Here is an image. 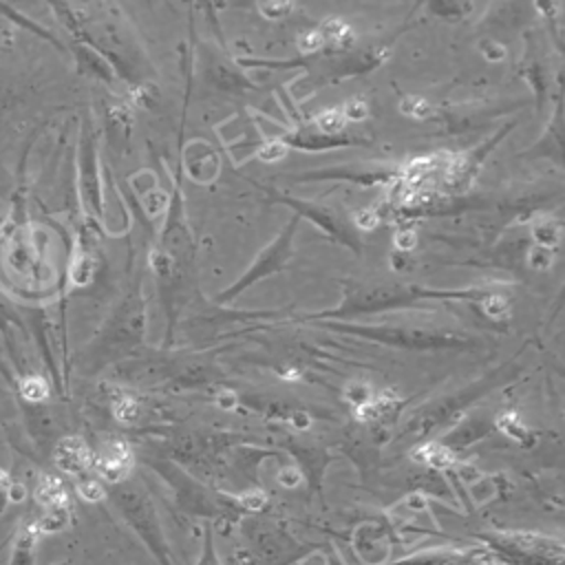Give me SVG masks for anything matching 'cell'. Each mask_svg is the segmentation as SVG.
<instances>
[{
    "mask_svg": "<svg viewBox=\"0 0 565 565\" xmlns=\"http://www.w3.org/2000/svg\"><path fill=\"white\" fill-rule=\"evenodd\" d=\"M113 415L121 424H135L139 419V415H141V404L132 395H119L113 402Z\"/></svg>",
    "mask_w": 565,
    "mask_h": 565,
    "instance_id": "obj_31",
    "label": "cell"
},
{
    "mask_svg": "<svg viewBox=\"0 0 565 565\" xmlns=\"http://www.w3.org/2000/svg\"><path fill=\"white\" fill-rule=\"evenodd\" d=\"M278 481H280L282 486H287V488H296V486L300 483V472H298L296 468H285V470H280V475H278Z\"/></svg>",
    "mask_w": 565,
    "mask_h": 565,
    "instance_id": "obj_46",
    "label": "cell"
},
{
    "mask_svg": "<svg viewBox=\"0 0 565 565\" xmlns=\"http://www.w3.org/2000/svg\"><path fill=\"white\" fill-rule=\"evenodd\" d=\"M494 287H466V289H430L413 282H342V300L338 307L322 309L318 313L302 316V322L311 320H338L353 322L362 316H375L395 309H430L435 302H479Z\"/></svg>",
    "mask_w": 565,
    "mask_h": 565,
    "instance_id": "obj_2",
    "label": "cell"
},
{
    "mask_svg": "<svg viewBox=\"0 0 565 565\" xmlns=\"http://www.w3.org/2000/svg\"><path fill=\"white\" fill-rule=\"evenodd\" d=\"M530 238L534 241V245L556 252L561 243V223L552 216H534L530 221Z\"/></svg>",
    "mask_w": 565,
    "mask_h": 565,
    "instance_id": "obj_22",
    "label": "cell"
},
{
    "mask_svg": "<svg viewBox=\"0 0 565 565\" xmlns=\"http://www.w3.org/2000/svg\"><path fill=\"white\" fill-rule=\"evenodd\" d=\"M40 501L51 510V508H64L66 503V492L64 486L55 477H44V481L38 488Z\"/></svg>",
    "mask_w": 565,
    "mask_h": 565,
    "instance_id": "obj_28",
    "label": "cell"
},
{
    "mask_svg": "<svg viewBox=\"0 0 565 565\" xmlns=\"http://www.w3.org/2000/svg\"><path fill=\"white\" fill-rule=\"evenodd\" d=\"M527 49L521 62V71L527 79V84L534 90L536 99V110H543L545 99H547V88H550V62H547V49L536 31H530L527 38Z\"/></svg>",
    "mask_w": 565,
    "mask_h": 565,
    "instance_id": "obj_13",
    "label": "cell"
},
{
    "mask_svg": "<svg viewBox=\"0 0 565 565\" xmlns=\"http://www.w3.org/2000/svg\"><path fill=\"white\" fill-rule=\"evenodd\" d=\"M256 154L263 161H278L285 154V146L278 139L276 141H265V146Z\"/></svg>",
    "mask_w": 565,
    "mask_h": 565,
    "instance_id": "obj_42",
    "label": "cell"
},
{
    "mask_svg": "<svg viewBox=\"0 0 565 565\" xmlns=\"http://www.w3.org/2000/svg\"><path fill=\"white\" fill-rule=\"evenodd\" d=\"M514 373V364L508 362L503 366H499L497 371H490L488 375H483L479 382H472L470 386L452 393V395H446L437 402H430L428 406H422V411H417L411 422L406 424V430L404 435H413V437H426L430 435L433 430H437L441 424L446 422H452L468 404H472L475 399H479L481 395H486L488 391H492L494 386L503 384L510 375Z\"/></svg>",
    "mask_w": 565,
    "mask_h": 565,
    "instance_id": "obj_6",
    "label": "cell"
},
{
    "mask_svg": "<svg viewBox=\"0 0 565 565\" xmlns=\"http://www.w3.org/2000/svg\"><path fill=\"white\" fill-rule=\"evenodd\" d=\"M309 324L369 340L382 347L406 349V351H444L466 349L475 344V338L463 331L433 329V327H406V324H362V322H338V320H311Z\"/></svg>",
    "mask_w": 565,
    "mask_h": 565,
    "instance_id": "obj_5",
    "label": "cell"
},
{
    "mask_svg": "<svg viewBox=\"0 0 565 565\" xmlns=\"http://www.w3.org/2000/svg\"><path fill=\"white\" fill-rule=\"evenodd\" d=\"M77 185L84 210L102 218L104 216V190L99 174V152H97V135L90 117L82 119L79 128V150H77Z\"/></svg>",
    "mask_w": 565,
    "mask_h": 565,
    "instance_id": "obj_9",
    "label": "cell"
},
{
    "mask_svg": "<svg viewBox=\"0 0 565 565\" xmlns=\"http://www.w3.org/2000/svg\"><path fill=\"white\" fill-rule=\"evenodd\" d=\"M71 51L75 55V62H77V71L82 75H90V77H97L106 84H113L115 82V73L110 68V64L99 55L95 53L90 46L82 44V42H75L71 44Z\"/></svg>",
    "mask_w": 565,
    "mask_h": 565,
    "instance_id": "obj_19",
    "label": "cell"
},
{
    "mask_svg": "<svg viewBox=\"0 0 565 565\" xmlns=\"http://www.w3.org/2000/svg\"><path fill=\"white\" fill-rule=\"evenodd\" d=\"M263 192H265V199L271 201V203H282L287 207L294 210V214L298 218H307L309 223H313L316 227L322 230L324 236H329L333 243L360 254L362 252V241H360V234L358 230L353 227V223L335 207L327 205V203H318V201H307V199H298V196H287L274 188H267V185H260L256 183Z\"/></svg>",
    "mask_w": 565,
    "mask_h": 565,
    "instance_id": "obj_8",
    "label": "cell"
},
{
    "mask_svg": "<svg viewBox=\"0 0 565 565\" xmlns=\"http://www.w3.org/2000/svg\"><path fill=\"white\" fill-rule=\"evenodd\" d=\"M55 466L66 475H82L93 466V452L82 437H62L53 450Z\"/></svg>",
    "mask_w": 565,
    "mask_h": 565,
    "instance_id": "obj_16",
    "label": "cell"
},
{
    "mask_svg": "<svg viewBox=\"0 0 565 565\" xmlns=\"http://www.w3.org/2000/svg\"><path fill=\"white\" fill-rule=\"evenodd\" d=\"M130 463H132V455L124 441H108L95 459L99 475L113 483L124 481V477L130 470Z\"/></svg>",
    "mask_w": 565,
    "mask_h": 565,
    "instance_id": "obj_18",
    "label": "cell"
},
{
    "mask_svg": "<svg viewBox=\"0 0 565 565\" xmlns=\"http://www.w3.org/2000/svg\"><path fill=\"white\" fill-rule=\"evenodd\" d=\"M340 113H342V117L347 119V124H349V121H364V119L369 117V106H366L364 99L353 97V99H349V102L340 108Z\"/></svg>",
    "mask_w": 565,
    "mask_h": 565,
    "instance_id": "obj_37",
    "label": "cell"
},
{
    "mask_svg": "<svg viewBox=\"0 0 565 565\" xmlns=\"http://www.w3.org/2000/svg\"><path fill=\"white\" fill-rule=\"evenodd\" d=\"M298 223H300V218L296 214H291L287 225L280 227V232L256 254V258L249 263V267L227 289H223L221 294L214 296V302L227 305V302L236 300L254 282L282 271L285 265L289 263V258L294 256V236H296Z\"/></svg>",
    "mask_w": 565,
    "mask_h": 565,
    "instance_id": "obj_7",
    "label": "cell"
},
{
    "mask_svg": "<svg viewBox=\"0 0 565 565\" xmlns=\"http://www.w3.org/2000/svg\"><path fill=\"white\" fill-rule=\"evenodd\" d=\"M51 9L73 40L99 53L110 64L115 77H121L128 88L150 82L152 66L117 7L51 4Z\"/></svg>",
    "mask_w": 565,
    "mask_h": 565,
    "instance_id": "obj_1",
    "label": "cell"
},
{
    "mask_svg": "<svg viewBox=\"0 0 565 565\" xmlns=\"http://www.w3.org/2000/svg\"><path fill=\"white\" fill-rule=\"evenodd\" d=\"M278 141L287 148H298V150H307V152H322V150H333V148H349V146H364L369 148L371 141L358 135H327L316 130L311 124H300L289 132H282L278 137Z\"/></svg>",
    "mask_w": 565,
    "mask_h": 565,
    "instance_id": "obj_11",
    "label": "cell"
},
{
    "mask_svg": "<svg viewBox=\"0 0 565 565\" xmlns=\"http://www.w3.org/2000/svg\"><path fill=\"white\" fill-rule=\"evenodd\" d=\"M516 126V121H508L503 124L501 130H497L490 139H486L483 143H479L477 148H470L461 154H450L444 166V177L441 183L448 190V194H463L466 188L472 183V177L479 172L483 159L490 154V150Z\"/></svg>",
    "mask_w": 565,
    "mask_h": 565,
    "instance_id": "obj_10",
    "label": "cell"
},
{
    "mask_svg": "<svg viewBox=\"0 0 565 565\" xmlns=\"http://www.w3.org/2000/svg\"><path fill=\"white\" fill-rule=\"evenodd\" d=\"M146 335V300L139 282H132L110 309L95 338L84 347L79 366L90 375L113 362L128 358Z\"/></svg>",
    "mask_w": 565,
    "mask_h": 565,
    "instance_id": "obj_4",
    "label": "cell"
},
{
    "mask_svg": "<svg viewBox=\"0 0 565 565\" xmlns=\"http://www.w3.org/2000/svg\"><path fill=\"white\" fill-rule=\"evenodd\" d=\"M322 49H324V38H322V33H320L318 26L307 29V31L300 33V38H298V51H300L302 57L316 55V53H320Z\"/></svg>",
    "mask_w": 565,
    "mask_h": 565,
    "instance_id": "obj_34",
    "label": "cell"
},
{
    "mask_svg": "<svg viewBox=\"0 0 565 565\" xmlns=\"http://www.w3.org/2000/svg\"><path fill=\"white\" fill-rule=\"evenodd\" d=\"M258 11L267 20H282L291 11V2H258Z\"/></svg>",
    "mask_w": 565,
    "mask_h": 565,
    "instance_id": "obj_40",
    "label": "cell"
},
{
    "mask_svg": "<svg viewBox=\"0 0 565 565\" xmlns=\"http://www.w3.org/2000/svg\"><path fill=\"white\" fill-rule=\"evenodd\" d=\"M377 221H380V212H377V210H371V207L360 210V212L353 214V227H355L358 232H369V230H373V227L377 225Z\"/></svg>",
    "mask_w": 565,
    "mask_h": 565,
    "instance_id": "obj_41",
    "label": "cell"
},
{
    "mask_svg": "<svg viewBox=\"0 0 565 565\" xmlns=\"http://www.w3.org/2000/svg\"><path fill=\"white\" fill-rule=\"evenodd\" d=\"M479 307L490 320H508L510 316V300L497 289H492L483 300H479Z\"/></svg>",
    "mask_w": 565,
    "mask_h": 565,
    "instance_id": "obj_27",
    "label": "cell"
},
{
    "mask_svg": "<svg viewBox=\"0 0 565 565\" xmlns=\"http://www.w3.org/2000/svg\"><path fill=\"white\" fill-rule=\"evenodd\" d=\"M201 75L203 79L214 86L216 90L221 93H234V95H241V93H247V90H254L256 86L247 79V75L236 68V62H227L223 60L218 53H203V68H201Z\"/></svg>",
    "mask_w": 565,
    "mask_h": 565,
    "instance_id": "obj_14",
    "label": "cell"
},
{
    "mask_svg": "<svg viewBox=\"0 0 565 565\" xmlns=\"http://www.w3.org/2000/svg\"><path fill=\"white\" fill-rule=\"evenodd\" d=\"M311 126H313L316 130H320V132H327V135H340V132H344V128H347V119L342 117L340 108H329V110H322V113L313 119Z\"/></svg>",
    "mask_w": 565,
    "mask_h": 565,
    "instance_id": "obj_30",
    "label": "cell"
},
{
    "mask_svg": "<svg viewBox=\"0 0 565 565\" xmlns=\"http://www.w3.org/2000/svg\"><path fill=\"white\" fill-rule=\"evenodd\" d=\"M413 457L435 470H446L455 463V452L439 441H424L413 450Z\"/></svg>",
    "mask_w": 565,
    "mask_h": 565,
    "instance_id": "obj_21",
    "label": "cell"
},
{
    "mask_svg": "<svg viewBox=\"0 0 565 565\" xmlns=\"http://www.w3.org/2000/svg\"><path fill=\"white\" fill-rule=\"evenodd\" d=\"M79 494L88 501H97L104 497V488L97 481H84V483H79Z\"/></svg>",
    "mask_w": 565,
    "mask_h": 565,
    "instance_id": "obj_43",
    "label": "cell"
},
{
    "mask_svg": "<svg viewBox=\"0 0 565 565\" xmlns=\"http://www.w3.org/2000/svg\"><path fill=\"white\" fill-rule=\"evenodd\" d=\"M399 110L404 115H411L415 119H428L433 117L435 108L430 106L428 99H424L422 95H406L402 102H399Z\"/></svg>",
    "mask_w": 565,
    "mask_h": 565,
    "instance_id": "obj_32",
    "label": "cell"
},
{
    "mask_svg": "<svg viewBox=\"0 0 565 565\" xmlns=\"http://www.w3.org/2000/svg\"><path fill=\"white\" fill-rule=\"evenodd\" d=\"M554 263V249H547V247H541V245H530L527 247V265L532 269H550Z\"/></svg>",
    "mask_w": 565,
    "mask_h": 565,
    "instance_id": "obj_36",
    "label": "cell"
},
{
    "mask_svg": "<svg viewBox=\"0 0 565 565\" xmlns=\"http://www.w3.org/2000/svg\"><path fill=\"white\" fill-rule=\"evenodd\" d=\"M426 11L441 18V20H463L468 13L475 11L472 2H430Z\"/></svg>",
    "mask_w": 565,
    "mask_h": 565,
    "instance_id": "obj_26",
    "label": "cell"
},
{
    "mask_svg": "<svg viewBox=\"0 0 565 565\" xmlns=\"http://www.w3.org/2000/svg\"><path fill=\"white\" fill-rule=\"evenodd\" d=\"M408 29L402 26L397 29L393 35L375 40L373 44L360 46V49H349V51H331V49H322L316 55L309 57H294V60H260V57H236V66L238 68H269V71H280V68H305L307 77L300 82L302 86H307L309 90L322 88L327 84H335L342 82L347 77H355V75H364L375 71L391 51V44L395 42V38Z\"/></svg>",
    "mask_w": 565,
    "mask_h": 565,
    "instance_id": "obj_3",
    "label": "cell"
},
{
    "mask_svg": "<svg viewBox=\"0 0 565 565\" xmlns=\"http://www.w3.org/2000/svg\"><path fill=\"white\" fill-rule=\"evenodd\" d=\"M521 157H530V159H536V157H547L550 161L554 163H563V104H561V95L556 97V106H554V113H552V119L547 124V128L543 130L541 139L525 152H521Z\"/></svg>",
    "mask_w": 565,
    "mask_h": 565,
    "instance_id": "obj_15",
    "label": "cell"
},
{
    "mask_svg": "<svg viewBox=\"0 0 565 565\" xmlns=\"http://www.w3.org/2000/svg\"><path fill=\"white\" fill-rule=\"evenodd\" d=\"M93 274H95V260H93V254L88 249L79 252L71 265V280L73 285L82 287V285H88L93 280Z\"/></svg>",
    "mask_w": 565,
    "mask_h": 565,
    "instance_id": "obj_29",
    "label": "cell"
},
{
    "mask_svg": "<svg viewBox=\"0 0 565 565\" xmlns=\"http://www.w3.org/2000/svg\"><path fill=\"white\" fill-rule=\"evenodd\" d=\"M285 179L298 181V183H307V181H349V183H358V185H377V183H395V181H399L402 179V170H388V168L364 170V168L340 166V168H322V170L287 174Z\"/></svg>",
    "mask_w": 565,
    "mask_h": 565,
    "instance_id": "obj_12",
    "label": "cell"
},
{
    "mask_svg": "<svg viewBox=\"0 0 565 565\" xmlns=\"http://www.w3.org/2000/svg\"><path fill=\"white\" fill-rule=\"evenodd\" d=\"M214 402H216V406H218V408H227V411H230V408H236L238 397H236V393H234V391L225 388V391H218V393H216Z\"/></svg>",
    "mask_w": 565,
    "mask_h": 565,
    "instance_id": "obj_44",
    "label": "cell"
},
{
    "mask_svg": "<svg viewBox=\"0 0 565 565\" xmlns=\"http://www.w3.org/2000/svg\"><path fill=\"white\" fill-rule=\"evenodd\" d=\"M33 550H35V530L24 527L13 543V554L9 565H33Z\"/></svg>",
    "mask_w": 565,
    "mask_h": 565,
    "instance_id": "obj_23",
    "label": "cell"
},
{
    "mask_svg": "<svg viewBox=\"0 0 565 565\" xmlns=\"http://www.w3.org/2000/svg\"><path fill=\"white\" fill-rule=\"evenodd\" d=\"M130 128H132V113L128 106H110L108 110V130H110V137L115 135L117 141H126L128 135H130Z\"/></svg>",
    "mask_w": 565,
    "mask_h": 565,
    "instance_id": "obj_24",
    "label": "cell"
},
{
    "mask_svg": "<svg viewBox=\"0 0 565 565\" xmlns=\"http://www.w3.org/2000/svg\"><path fill=\"white\" fill-rule=\"evenodd\" d=\"M479 53H481L488 62H501V60L508 55V49H505L501 42H497V40H492V38H486V40L479 42Z\"/></svg>",
    "mask_w": 565,
    "mask_h": 565,
    "instance_id": "obj_38",
    "label": "cell"
},
{
    "mask_svg": "<svg viewBox=\"0 0 565 565\" xmlns=\"http://www.w3.org/2000/svg\"><path fill=\"white\" fill-rule=\"evenodd\" d=\"M373 397H375V393H373L371 384H366V382H362V380H353V382H349V384L344 386V399H347L353 408H360V406L369 404Z\"/></svg>",
    "mask_w": 565,
    "mask_h": 565,
    "instance_id": "obj_33",
    "label": "cell"
},
{
    "mask_svg": "<svg viewBox=\"0 0 565 565\" xmlns=\"http://www.w3.org/2000/svg\"><path fill=\"white\" fill-rule=\"evenodd\" d=\"M181 161L192 181L210 183L218 174V157L205 141H190Z\"/></svg>",
    "mask_w": 565,
    "mask_h": 565,
    "instance_id": "obj_17",
    "label": "cell"
},
{
    "mask_svg": "<svg viewBox=\"0 0 565 565\" xmlns=\"http://www.w3.org/2000/svg\"><path fill=\"white\" fill-rule=\"evenodd\" d=\"M22 395L26 397L29 404H40V402L46 399L49 386H46V382H44L42 377H38V375H26V377L22 380Z\"/></svg>",
    "mask_w": 565,
    "mask_h": 565,
    "instance_id": "obj_35",
    "label": "cell"
},
{
    "mask_svg": "<svg viewBox=\"0 0 565 565\" xmlns=\"http://www.w3.org/2000/svg\"><path fill=\"white\" fill-rule=\"evenodd\" d=\"M486 422L481 417H468L466 422H461L455 430H450L444 439H439V444H444L446 448H450L452 452H457V448L468 446L470 441L479 439L486 433Z\"/></svg>",
    "mask_w": 565,
    "mask_h": 565,
    "instance_id": "obj_20",
    "label": "cell"
},
{
    "mask_svg": "<svg viewBox=\"0 0 565 565\" xmlns=\"http://www.w3.org/2000/svg\"><path fill=\"white\" fill-rule=\"evenodd\" d=\"M415 245H417V234H415V230L402 227V230L395 232V236H393V247H395L399 254H406V252L415 249Z\"/></svg>",
    "mask_w": 565,
    "mask_h": 565,
    "instance_id": "obj_39",
    "label": "cell"
},
{
    "mask_svg": "<svg viewBox=\"0 0 565 565\" xmlns=\"http://www.w3.org/2000/svg\"><path fill=\"white\" fill-rule=\"evenodd\" d=\"M494 424H497V428H499L501 433H505L510 439H514V441H519V444H527L530 437H532L530 428H527V426L519 419V415L512 413V411L501 413Z\"/></svg>",
    "mask_w": 565,
    "mask_h": 565,
    "instance_id": "obj_25",
    "label": "cell"
},
{
    "mask_svg": "<svg viewBox=\"0 0 565 565\" xmlns=\"http://www.w3.org/2000/svg\"><path fill=\"white\" fill-rule=\"evenodd\" d=\"M241 503H243L245 508H249V510H260V508L265 505V494H263L260 490H252V492H247V494L241 497Z\"/></svg>",
    "mask_w": 565,
    "mask_h": 565,
    "instance_id": "obj_45",
    "label": "cell"
}]
</instances>
